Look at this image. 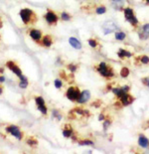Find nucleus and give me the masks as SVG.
Masks as SVG:
<instances>
[{"instance_id":"5","label":"nucleus","mask_w":149,"mask_h":154,"mask_svg":"<svg viewBox=\"0 0 149 154\" xmlns=\"http://www.w3.org/2000/svg\"><path fill=\"white\" fill-rule=\"evenodd\" d=\"M98 71L99 72V74H101V76H104L105 78H109V77L113 76V73H112V71L110 70V69H108L107 67V65H105L104 62H101V63L99 64V66L98 68Z\"/></svg>"},{"instance_id":"21","label":"nucleus","mask_w":149,"mask_h":154,"mask_svg":"<svg viewBox=\"0 0 149 154\" xmlns=\"http://www.w3.org/2000/svg\"><path fill=\"white\" fill-rule=\"evenodd\" d=\"M129 75V70L127 68H122L121 71H120V76L122 78H126Z\"/></svg>"},{"instance_id":"15","label":"nucleus","mask_w":149,"mask_h":154,"mask_svg":"<svg viewBox=\"0 0 149 154\" xmlns=\"http://www.w3.org/2000/svg\"><path fill=\"white\" fill-rule=\"evenodd\" d=\"M20 78V83H19V87L20 88H26L28 86V80H27V78H26L25 76H22L21 77H19Z\"/></svg>"},{"instance_id":"30","label":"nucleus","mask_w":149,"mask_h":154,"mask_svg":"<svg viewBox=\"0 0 149 154\" xmlns=\"http://www.w3.org/2000/svg\"><path fill=\"white\" fill-rule=\"evenodd\" d=\"M68 68L70 69V70H71L72 72H75L76 70H77V66H75V65H69V66H68Z\"/></svg>"},{"instance_id":"28","label":"nucleus","mask_w":149,"mask_h":154,"mask_svg":"<svg viewBox=\"0 0 149 154\" xmlns=\"http://www.w3.org/2000/svg\"><path fill=\"white\" fill-rule=\"evenodd\" d=\"M141 62L143 64H148L149 63V58L147 57V56H142V57H141Z\"/></svg>"},{"instance_id":"36","label":"nucleus","mask_w":149,"mask_h":154,"mask_svg":"<svg viewBox=\"0 0 149 154\" xmlns=\"http://www.w3.org/2000/svg\"><path fill=\"white\" fill-rule=\"evenodd\" d=\"M146 1H147V3H148V4H149V0H146Z\"/></svg>"},{"instance_id":"4","label":"nucleus","mask_w":149,"mask_h":154,"mask_svg":"<svg viewBox=\"0 0 149 154\" xmlns=\"http://www.w3.org/2000/svg\"><path fill=\"white\" fill-rule=\"evenodd\" d=\"M124 17L129 23H130V24L134 25V26L138 24V20L135 18L133 10H132L131 8H125L124 9Z\"/></svg>"},{"instance_id":"22","label":"nucleus","mask_w":149,"mask_h":154,"mask_svg":"<svg viewBox=\"0 0 149 154\" xmlns=\"http://www.w3.org/2000/svg\"><path fill=\"white\" fill-rule=\"evenodd\" d=\"M61 18H62V20H64V21H69L70 19H71V16H70V14H68V13L63 12L61 14Z\"/></svg>"},{"instance_id":"33","label":"nucleus","mask_w":149,"mask_h":154,"mask_svg":"<svg viewBox=\"0 0 149 154\" xmlns=\"http://www.w3.org/2000/svg\"><path fill=\"white\" fill-rule=\"evenodd\" d=\"M4 82H5L4 77H0V83H4Z\"/></svg>"},{"instance_id":"14","label":"nucleus","mask_w":149,"mask_h":154,"mask_svg":"<svg viewBox=\"0 0 149 154\" xmlns=\"http://www.w3.org/2000/svg\"><path fill=\"white\" fill-rule=\"evenodd\" d=\"M138 144L141 147H143V148H146V147H148V145H149V140L145 136L140 135L138 138Z\"/></svg>"},{"instance_id":"35","label":"nucleus","mask_w":149,"mask_h":154,"mask_svg":"<svg viewBox=\"0 0 149 154\" xmlns=\"http://www.w3.org/2000/svg\"><path fill=\"white\" fill-rule=\"evenodd\" d=\"M2 94V88H0V94Z\"/></svg>"},{"instance_id":"26","label":"nucleus","mask_w":149,"mask_h":154,"mask_svg":"<svg viewBox=\"0 0 149 154\" xmlns=\"http://www.w3.org/2000/svg\"><path fill=\"white\" fill-rule=\"evenodd\" d=\"M105 10H107V9H105L104 6H101V7H98L97 9V14H104Z\"/></svg>"},{"instance_id":"16","label":"nucleus","mask_w":149,"mask_h":154,"mask_svg":"<svg viewBox=\"0 0 149 154\" xmlns=\"http://www.w3.org/2000/svg\"><path fill=\"white\" fill-rule=\"evenodd\" d=\"M52 43H53V40L52 38L50 37V36H45L44 38H43V45L45 46V47H51L52 46Z\"/></svg>"},{"instance_id":"19","label":"nucleus","mask_w":149,"mask_h":154,"mask_svg":"<svg viewBox=\"0 0 149 154\" xmlns=\"http://www.w3.org/2000/svg\"><path fill=\"white\" fill-rule=\"evenodd\" d=\"M118 56H119L120 58H123V57H131L132 54L130 53V52H128V51L119 50V52H118Z\"/></svg>"},{"instance_id":"7","label":"nucleus","mask_w":149,"mask_h":154,"mask_svg":"<svg viewBox=\"0 0 149 154\" xmlns=\"http://www.w3.org/2000/svg\"><path fill=\"white\" fill-rule=\"evenodd\" d=\"M6 66H7L9 70L11 71L12 73H14V74L16 75V76H18V77H21V76H22V72H21V70H20V68L17 66V65L14 64V62L8 61V62H7V64H6Z\"/></svg>"},{"instance_id":"23","label":"nucleus","mask_w":149,"mask_h":154,"mask_svg":"<svg viewBox=\"0 0 149 154\" xmlns=\"http://www.w3.org/2000/svg\"><path fill=\"white\" fill-rule=\"evenodd\" d=\"M27 143L29 144V145H31V146H36V145H37L38 141L36 139H34V138H28L27 139Z\"/></svg>"},{"instance_id":"20","label":"nucleus","mask_w":149,"mask_h":154,"mask_svg":"<svg viewBox=\"0 0 149 154\" xmlns=\"http://www.w3.org/2000/svg\"><path fill=\"white\" fill-rule=\"evenodd\" d=\"M125 37H126V35H125L123 32H117V33L115 34V38H116V40H119V41L123 40Z\"/></svg>"},{"instance_id":"1","label":"nucleus","mask_w":149,"mask_h":154,"mask_svg":"<svg viewBox=\"0 0 149 154\" xmlns=\"http://www.w3.org/2000/svg\"><path fill=\"white\" fill-rule=\"evenodd\" d=\"M20 17H21L24 24H29V23H32L35 20L34 13H33L32 10H30V9H27V8L22 9V10L20 11Z\"/></svg>"},{"instance_id":"2","label":"nucleus","mask_w":149,"mask_h":154,"mask_svg":"<svg viewBox=\"0 0 149 154\" xmlns=\"http://www.w3.org/2000/svg\"><path fill=\"white\" fill-rule=\"evenodd\" d=\"M6 131L11 134L12 136L16 137L18 140H21L23 137V133L21 132V130L19 129L17 125H14V124H11L8 127H6Z\"/></svg>"},{"instance_id":"13","label":"nucleus","mask_w":149,"mask_h":154,"mask_svg":"<svg viewBox=\"0 0 149 154\" xmlns=\"http://www.w3.org/2000/svg\"><path fill=\"white\" fill-rule=\"evenodd\" d=\"M139 37H140V39H143V40L149 37V24L144 25L142 27V33L139 34Z\"/></svg>"},{"instance_id":"17","label":"nucleus","mask_w":149,"mask_h":154,"mask_svg":"<svg viewBox=\"0 0 149 154\" xmlns=\"http://www.w3.org/2000/svg\"><path fill=\"white\" fill-rule=\"evenodd\" d=\"M112 4L115 8H117L118 6V9H120L125 4V0H112Z\"/></svg>"},{"instance_id":"18","label":"nucleus","mask_w":149,"mask_h":154,"mask_svg":"<svg viewBox=\"0 0 149 154\" xmlns=\"http://www.w3.org/2000/svg\"><path fill=\"white\" fill-rule=\"evenodd\" d=\"M112 93H113L115 96L121 97L124 93H127V91H123V88H113V90H112Z\"/></svg>"},{"instance_id":"27","label":"nucleus","mask_w":149,"mask_h":154,"mask_svg":"<svg viewBox=\"0 0 149 154\" xmlns=\"http://www.w3.org/2000/svg\"><path fill=\"white\" fill-rule=\"evenodd\" d=\"M63 86V83H62V81H60L59 79H57V80H55V87L57 88H60Z\"/></svg>"},{"instance_id":"8","label":"nucleus","mask_w":149,"mask_h":154,"mask_svg":"<svg viewBox=\"0 0 149 154\" xmlns=\"http://www.w3.org/2000/svg\"><path fill=\"white\" fill-rule=\"evenodd\" d=\"M45 19H46V21L48 22V24H55V23L58 21V17H57V15H56V13L52 11H48L46 13Z\"/></svg>"},{"instance_id":"25","label":"nucleus","mask_w":149,"mask_h":154,"mask_svg":"<svg viewBox=\"0 0 149 154\" xmlns=\"http://www.w3.org/2000/svg\"><path fill=\"white\" fill-rule=\"evenodd\" d=\"M63 135L65 137H70L72 135V130L71 129H64L63 130Z\"/></svg>"},{"instance_id":"9","label":"nucleus","mask_w":149,"mask_h":154,"mask_svg":"<svg viewBox=\"0 0 149 154\" xmlns=\"http://www.w3.org/2000/svg\"><path fill=\"white\" fill-rule=\"evenodd\" d=\"M89 97H91V93H89L88 91H82L81 94H79V97L78 99V103H84L85 101H88L89 100Z\"/></svg>"},{"instance_id":"29","label":"nucleus","mask_w":149,"mask_h":154,"mask_svg":"<svg viewBox=\"0 0 149 154\" xmlns=\"http://www.w3.org/2000/svg\"><path fill=\"white\" fill-rule=\"evenodd\" d=\"M88 44L92 48H95V47H97V46H98V43H97V41H95V40H88Z\"/></svg>"},{"instance_id":"3","label":"nucleus","mask_w":149,"mask_h":154,"mask_svg":"<svg viewBox=\"0 0 149 154\" xmlns=\"http://www.w3.org/2000/svg\"><path fill=\"white\" fill-rule=\"evenodd\" d=\"M79 88H75V87H71L68 88L67 91V97L72 101H77L79 97Z\"/></svg>"},{"instance_id":"31","label":"nucleus","mask_w":149,"mask_h":154,"mask_svg":"<svg viewBox=\"0 0 149 154\" xmlns=\"http://www.w3.org/2000/svg\"><path fill=\"white\" fill-rule=\"evenodd\" d=\"M143 83H144V84H146V86L149 88V78L144 79V80H143Z\"/></svg>"},{"instance_id":"10","label":"nucleus","mask_w":149,"mask_h":154,"mask_svg":"<svg viewBox=\"0 0 149 154\" xmlns=\"http://www.w3.org/2000/svg\"><path fill=\"white\" fill-rule=\"evenodd\" d=\"M120 97L123 106H128V104H130L132 101H133V97H132L131 96H129L127 93H124L121 97Z\"/></svg>"},{"instance_id":"34","label":"nucleus","mask_w":149,"mask_h":154,"mask_svg":"<svg viewBox=\"0 0 149 154\" xmlns=\"http://www.w3.org/2000/svg\"><path fill=\"white\" fill-rule=\"evenodd\" d=\"M104 119V116H102V114H101V116H99V120H102V119Z\"/></svg>"},{"instance_id":"11","label":"nucleus","mask_w":149,"mask_h":154,"mask_svg":"<svg viewBox=\"0 0 149 154\" xmlns=\"http://www.w3.org/2000/svg\"><path fill=\"white\" fill-rule=\"evenodd\" d=\"M30 36L34 41H39L41 39V32H40V30H37V29H32L30 31Z\"/></svg>"},{"instance_id":"12","label":"nucleus","mask_w":149,"mask_h":154,"mask_svg":"<svg viewBox=\"0 0 149 154\" xmlns=\"http://www.w3.org/2000/svg\"><path fill=\"white\" fill-rule=\"evenodd\" d=\"M69 43H70V45H71L73 48H75V49H81L82 48L81 42L78 41V39H76L74 37H71V38L69 39Z\"/></svg>"},{"instance_id":"6","label":"nucleus","mask_w":149,"mask_h":154,"mask_svg":"<svg viewBox=\"0 0 149 154\" xmlns=\"http://www.w3.org/2000/svg\"><path fill=\"white\" fill-rule=\"evenodd\" d=\"M35 103H36V104H37L38 109L41 111L43 114L47 113V107H46V106H45V100H44L43 97H35Z\"/></svg>"},{"instance_id":"24","label":"nucleus","mask_w":149,"mask_h":154,"mask_svg":"<svg viewBox=\"0 0 149 154\" xmlns=\"http://www.w3.org/2000/svg\"><path fill=\"white\" fill-rule=\"evenodd\" d=\"M79 145H92L94 142L91 141V140H82V141L79 142Z\"/></svg>"},{"instance_id":"32","label":"nucleus","mask_w":149,"mask_h":154,"mask_svg":"<svg viewBox=\"0 0 149 154\" xmlns=\"http://www.w3.org/2000/svg\"><path fill=\"white\" fill-rule=\"evenodd\" d=\"M110 123L109 121H105L104 122V130H107V127H108V124Z\"/></svg>"}]
</instances>
